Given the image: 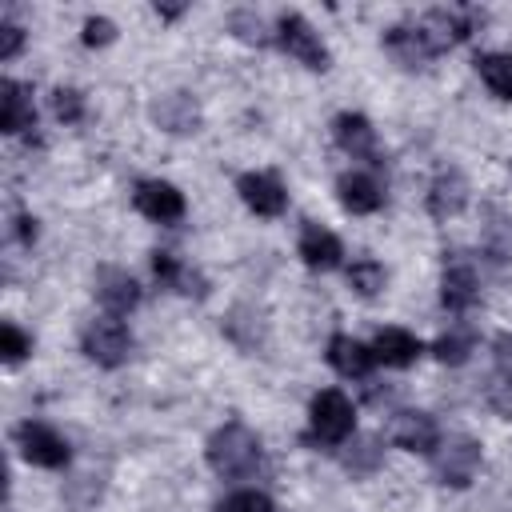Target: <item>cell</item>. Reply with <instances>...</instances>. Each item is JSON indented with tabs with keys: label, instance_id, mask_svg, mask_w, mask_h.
<instances>
[{
	"label": "cell",
	"instance_id": "36",
	"mask_svg": "<svg viewBox=\"0 0 512 512\" xmlns=\"http://www.w3.org/2000/svg\"><path fill=\"white\" fill-rule=\"evenodd\" d=\"M156 16L160 20H176V16H184V4H156Z\"/></svg>",
	"mask_w": 512,
	"mask_h": 512
},
{
	"label": "cell",
	"instance_id": "5",
	"mask_svg": "<svg viewBox=\"0 0 512 512\" xmlns=\"http://www.w3.org/2000/svg\"><path fill=\"white\" fill-rule=\"evenodd\" d=\"M276 44L280 52H288L296 64H304L308 72H328L332 68V52L320 40V32L300 16V12H280L276 16Z\"/></svg>",
	"mask_w": 512,
	"mask_h": 512
},
{
	"label": "cell",
	"instance_id": "30",
	"mask_svg": "<svg viewBox=\"0 0 512 512\" xmlns=\"http://www.w3.org/2000/svg\"><path fill=\"white\" fill-rule=\"evenodd\" d=\"M48 104H52V116L60 120V124H80L84 120V92H76V88H56L52 96H48Z\"/></svg>",
	"mask_w": 512,
	"mask_h": 512
},
{
	"label": "cell",
	"instance_id": "17",
	"mask_svg": "<svg viewBox=\"0 0 512 512\" xmlns=\"http://www.w3.org/2000/svg\"><path fill=\"white\" fill-rule=\"evenodd\" d=\"M36 128V104H32V88L24 80L4 76L0 80V132L4 136H24Z\"/></svg>",
	"mask_w": 512,
	"mask_h": 512
},
{
	"label": "cell",
	"instance_id": "15",
	"mask_svg": "<svg viewBox=\"0 0 512 512\" xmlns=\"http://www.w3.org/2000/svg\"><path fill=\"white\" fill-rule=\"evenodd\" d=\"M468 192L472 188H468V180H464L460 168H440L432 176V184H428L424 208H428L432 220H452V216H460L468 208Z\"/></svg>",
	"mask_w": 512,
	"mask_h": 512
},
{
	"label": "cell",
	"instance_id": "6",
	"mask_svg": "<svg viewBox=\"0 0 512 512\" xmlns=\"http://www.w3.org/2000/svg\"><path fill=\"white\" fill-rule=\"evenodd\" d=\"M16 448H20V456L28 460V464H36V468H64L68 464V456H72V448H68V440L52 428V424H44V420H24V424H16Z\"/></svg>",
	"mask_w": 512,
	"mask_h": 512
},
{
	"label": "cell",
	"instance_id": "28",
	"mask_svg": "<svg viewBox=\"0 0 512 512\" xmlns=\"http://www.w3.org/2000/svg\"><path fill=\"white\" fill-rule=\"evenodd\" d=\"M28 356H32V336H28L20 324L4 320V324H0V360H4L8 368H16V364L28 360Z\"/></svg>",
	"mask_w": 512,
	"mask_h": 512
},
{
	"label": "cell",
	"instance_id": "7",
	"mask_svg": "<svg viewBox=\"0 0 512 512\" xmlns=\"http://www.w3.org/2000/svg\"><path fill=\"white\" fill-rule=\"evenodd\" d=\"M132 204H136V212H140L144 220H152V224H180L184 212H188L184 192H180L176 184H168V180H140V184L132 188Z\"/></svg>",
	"mask_w": 512,
	"mask_h": 512
},
{
	"label": "cell",
	"instance_id": "10",
	"mask_svg": "<svg viewBox=\"0 0 512 512\" xmlns=\"http://www.w3.org/2000/svg\"><path fill=\"white\" fill-rule=\"evenodd\" d=\"M152 276L160 288L176 292V296H188V300H204L208 296V280L200 268H192L184 256L168 252V248H156L152 252Z\"/></svg>",
	"mask_w": 512,
	"mask_h": 512
},
{
	"label": "cell",
	"instance_id": "35",
	"mask_svg": "<svg viewBox=\"0 0 512 512\" xmlns=\"http://www.w3.org/2000/svg\"><path fill=\"white\" fill-rule=\"evenodd\" d=\"M12 236H16V244L32 248V244H36V236H40V228H36V216H28V212H16V216H12Z\"/></svg>",
	"mask_w": 512,
	"mask_h": 512
},
{
	"label": "cell",
	"instance_id": "33",
	"mask_svg": "<svg viewBox=\"0 0 512 512\" xmlns=\"http://www.w3.org/2000/svg\"><path fill=\"white\" fill-rule=\"evenodd\" d=\"M24 40H28V36H24V28H20L16 20H8V16H4V20H0V60H4V64H8V60H16V56H20V48H24Z\"/></svg>",
	"mask_w": 512,
	"mask_h": 512
},
{
	"label": "cell",
	"instance_id": "25",
	"mask_svg": "<svg viewBox=\"0 0 512 512\" xmlns=\"http://www.w3.org/2000/svg\"><path fill=\"white\" fill-rule=\"evenodd\" d=\"M224 332H228V340H232L236 348H244V352H256V348L264 344V320H260V312L248 308V304H240V308L228 312Z\"/></svg>",
	"mask_w": 512,
	"mask_h": 512
},
{
	"label": "cell",
	"instance_id": "24",
	"mask_svg": "<svg viewBox=\"0 0 512 512\" xmlns=\"http://www.w3.org/2000/svg\"><path fill=\"white\" fill-rule=\"evenodd\" d=\"M344 280H348V288H352L356 296L372 300V296H380V292L388 288V268H384L376 256H356V260L344 268Z\"/></svg>",
	"mask_w": 512,
	"mask_h": 512
},
{
	"label": "cell",
	"instance_id": "2",
	"mask_svg": "<svg viewBox=\"0 0 512 512\" xmlns=\"http://www.w3.org/2000/svg\"><path fill=\"white\" fill-rule=\"evenodd\" d=\"M356 436V404L340 388H320L308 404V440L316 444H348Z\"/></svg>",
	"mask_w": 512,
	"mask_h": 512
},
{
	"label": "cell",
	"instance_id": "26",
	"mask_svg": "<svg viewBox=\"0 0 512 512\" xmlns=\"http://www.w3.org/2000/svg\"><path fill=\"white\" fill-rule=\"evenodd\" d=\"M476 352V332L468 328V324H456V328H448L444 336H436V344H432V356L440 360V364H448V368H460V364H468V356Z\"/></svg>",
	"mask_w": 512,
	"mask_h": 512
},
{
	"label": "cell",
	"instance_id": "23",
	"mask_svg": "<svg viewBox=\"0 0 512 512\" xmlns=\"http://www.w3.org/2000/svg\"><path fill=\"white\" fill-rule=\"evenodd\" d=\"M476 76L496 100L512 104V52H480L476 56Z\"/></svg>",
	"mask_w": 512,
	"mask_h": 512
},
{
	"label": "cell",
	"instance_id": "8",
	"mask_svg": "<svg viewBox=\"0 0 512 512\" xmlns=\"http://www.w3.org/2000/svg\"><path fill=\"white\" fill-rule=\"evenodd\" d=\"M388 440L404 452H416V456H432L436 444H440V424L432 412H420V408H400L388 424Z\"/></svg>",
	"mask_w": 512,
	"mask_h": 512
},
{
	"label": "cell",
	"instance_id": "11",
	"mask_svg": "<svg viewBox=\"0 0 512 512\" xmlns=\"http://www.w3.org/2000/svg\"><path fill=\"white\" fill-rule=\"evenodd\" d=\"M148 120L168 136H192V132H200L204 116H200V104L188 92H160L148 104Z\"/></svg>",
	"mask_w": 512,
	"mask_h": 512
},
{
	"label": "cell",
	"instance_id": "34",
	"mask_svg": "<svg viewBox=\"0 0 512 512\" xmlns=\"http://www.w3.org/2000/svg\"><path fill=\"white\" fill-rule=\"evenodd\" d=\"M492 364H496V376L512 380V332L492 336Z\"/></svg>",
	"mask_w": 512,
	"mask_h": 512
},
{
	"label": "cell",
	"instance_id": "9",
	"mask_svg": "<svg viewBox=\"0 0 512 512\" xmlns=\"http://www.w3.org/2000/svg\"><path fill=\"white\" fill-rule=\"evenodd\" d=\"M332 140H336V148H340L344 156H352V160H364V164H372V168L384 164V160H380V144H376V128H372V120H368L364 112H340V116L332 120Z\"/></svg>",
	"mask_w": 512,
	"mask_h": 512
},
{
	"label": "cell",
	"instance_id": "22",
	"mask_svg": "<svg viewBox=\"0 0 512 512\" xmlns=\"http://www.w3.org/2000/svg\"><path fill=\"white\" fill-rule=\"evenodd\" d=\"M340 464H344V472H352V476H372V472H380V464H384V448H380L376 436L356 432V436L344 444Z\"/></svg>",
	"mask_w": 512,
	"mask_h": 512
},
{
	"label": "cell",
	"instance_id": "20",
	"mask_svg": "<svg viewBox=\"0 0 512 512\" xmlns=\"http://www.w3.org/2000/svg\"><path fill=\"white\" fill-rule=\"evenodd\" d=\"M420 352H424L420 336L408 332V328H396V324L380 328L376 340H372V356H376L380 364H388V368H408V364L420 360Z\"/></svg>",
	"mask_w": 512,
	"mask_h": 512
},
{
	"label": "cell",
	"instance_id": "27",
	"mask_svg": "<svg viewBox=\"0 0 512 512\" xmlns=\"http://www.w3.org/2000/svg\"><path fill=\"white\" fill-rule=\"evenodd\" d=\"M228 32L236 36V40H244V44H268V40H276V28H268L264 24V16L260 12H252V8H236V12H228Z\"/></svg>",
	"mask_w": 512,
	"mask_h": 512
},
{
	"label": "cell",
	"instance_id": "12",
	"mask_svg": "<svg viewBox=\"0 0 512 512\" xmlns=\"http://www.w3.org/2000/svg\"><path fill=\"white\" fill-rule=\"evenodd\" d=\"M480 300V276L472 268V260H460V256H444V272H440V304L452 312V316H464L472 304Z\"/></svg>",
	"mask_w": 512,
	"mask_h": 512
},
{
	"label": "cell",
	"instance_id": "1",
	"mask_svg": "<svg viewBox=\"0 0 512 512\" xmlns=\"http://www.w3.org/2000/svg\"><path fill=\"white\" fill-rule=\"evenodd\" d=\"M204 460L220 480H252L264 468V444L248 424L228 420L208 436Z\"/></svg>",
	"mask_w": 512,
	"mask_h": 512
},
{
	"label": "cell",
	"instance_id": "18",
	"mask_svg": "<svg viewBox=\"0 0 512 512\" xmlns=\"http://www.w3.org/2000/svg\"><path fill=\"white\" fill-rule=\"evenodd\" d=\"M380 44H384V52H388L400 68H408V72H420V68H428V64L436 60V52H432V44L424 40L420 24H392Z\"/></svg>",
	"mask_w": 512,
	"mask_h": 512
},
{
	"label": "cell",
	"instance_id": "4",
	"mask_svg": "<svg viewBox=\"0 0 512 512\" xmlns=\"http://www.w3.org/2000/svg\"><path fill=\"white\" fill-rule=\"evenodd\" d=\"M480 440L476 436H464V432H452V436H440L436 452H432V472L444 488H468L480 472Z\"/></svg>",
	"mask_w": 512,
	"mask_h": 512
},
{
	"label": "cell",
	"instance_id": "31",
	"mask_svg": "<svg viewBox=\"0 0 512 512\" xmlns=\"http://www.w3.org/2000/svg\"><path fill=\"white\" fill-rule=\"evenodd\" d=\"M80 40H84L88 48H108V44L116 40V24H112L108 16H88V20L80 24Z\"/></svg>",
	"mask_w": 512,
	"mask_h": 512
},
{
	"label": "cell",
	"instance_id": "29",
	"mask_svg": "<svg viewBox=\"0 0 512 512\" xmlns=\"http://www.w3.org/2000/svg\"><path fill=\"white\" fill-rule=\"evenodd\" d=\"M216 512H276V504H272V496L260 492V488H236L232 496L220 500Z\"/></svg>",
	"mask_w": 512,
	"mask_h": 512
},
{
	"label": "cell",
	"instance_id": "14",
	"mask_svg": "<svg viewBox=\"0 0 512 512\" xmlns=\"http://www.w3.org/2000/svg\"><path fill=\"white\" fill-rule=\"evenodd\" d=\"M236 196L244 200L248 212L264 216V220H272V216H280L288 208V192H284V184L272 172H244V176H236Z\"/></svg>",
	"mask_w": 512,
	"mask_h": 512
},
{
	"label": "cell",
	"instance_id": "32",
	"mask_svg": "<svg viewBox=\"0 0 512 512\" xmlns=\"http://www.w3.org/2000/svg\"><path fill=\"white\" fill-rule=\"evenodd\" d=\"M484 400H488V408H492V412H500L504 420H512V380L492 376V380H488V388H484Z\"/></svg>",
	"mask_w": 512,
	"mask_h": 512
},
{
	"label": "cell",
	"instance_id": "21",
	"mask_svg": "<svg viewBox=\"0 0 512 512\" xmlns=\"http://www.w3.org/2000/svg\"><path fill=\"white\" fill-rule=\"evenodd\" d=\"M328 364L344 376V380H364L368 372H372V364H376V356H372V344H360L356 336H344V332H336L332 340H328Z\"/></svg>",
	"mask_w": 512,
	"mask_h": 512
},
{
	"label": "cell",
	"instance_id": "19",
	"mask_svg": "<svg viewBox=\"0 0 512 512\" xmlns=\"http://www.w3.org/2000/svg\"><path fill=\"white\" fill-rule=\"evenodd\" d=\"M336 200H340V208L352 212V216H372V212H380V204H384V188L376 184L372 172L348 168V172L336 176Z\"/></svg>",
	"mask_w": 512,
	"mask_h": 512
},
{
	"label": "cell",
	"instance_id": "3",
	"mask_svg": "<svg viewBox=\"0 0 512 512\" xmlns=\"http://www.w3.org/2000/svg\"><path fill=\"white\" fill-rule=\"evenodd\" d=\"M80 352L92 360V364H100V368H120V364H128V356H132V332H128V324H124V316H96V320H88L84 324V332H80Z\"/></svg>",
	"mask_w": 512,
	"mask_h": 512
},
{
	"label": "cell",
	"instance_id": "16",
	"mask_svg": "<svg viewBox=\"0 0 512 512\" xmlns=\"http://www.w3.org/2000/svg\"><path fill=\"white\" fill-rule=\"evenodd\" d=\"M296 256H300L304 268H312V272H332V268H340V260H344V244H340V236H336L332 228L308 220V224L300 228Z\"/></svg>",
	"mask_w": 512,
	"mask_h": 512
},
{
	"label": "cell",
	"instance_id": "13",
	"mask_svg": "<svg viewBox=\"0 0 512 512\" xmlns=\"http://www.w3.org/2000/svg\"><path fill=\"white\" fill-rule=\"evenodd\" d=\"M92 292H96V300L104 304L108 316H128V312L140 304V296H144L140 284H136V276H132L128 268H116V264H104V268L96 272Z\"/></svg>",
	"mask_w": 512,
	"mask_h": 512
}]
</instances>
